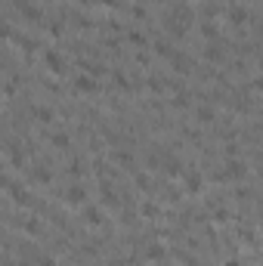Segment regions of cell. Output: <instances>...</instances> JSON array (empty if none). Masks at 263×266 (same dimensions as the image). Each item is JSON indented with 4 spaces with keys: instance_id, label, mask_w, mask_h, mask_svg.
Here are the masks:
<instances>
[{
    "instance_id": "cell-1",
    "label": "cell",
    "mask_w": 263,
    "mask_h": 266,
    "mask_svg": "<svg viewBox=\"0 0 263 266\" xmlns=\"http://www.w3.org/2000/svg\"><path fill=\"white\" fill-rule=\"evenodd\" d=\"M65 204H75V207H81L84 201H87V189L81 186V183H72V186H65Z\"/></svg>"
},
{
    "instance_id": "cell-2",
    "label": "cell",
    "mask_w": 263,
    "mask_h": 266,
    "mask_svg": "<svg viewBox=\"0 0 263 266\" xmlns=\"http://www.w3.org/2000/svg\"><path fill=\"white\" fill-rule=\"evenodd\" d=\"M44 65L50 68L53 75H62L65 72V56H62V53H56V50H47L44 53Z\"/></svg>"
},
{
    "instance_id": "cell-3",
    "label": "cell",
    "mask_w": 263,
    "mask_h": 266,
    "mask_svg": "<svg viewBox=\"0 0 263 266\" xmlns=\"http://www.w3.org/2000/svg\"><path fill=\"white\" fill-rule=\"evenodd\" d=\"M170 68L177 75H189L192 68H195V62L189 59V53H173V56H170Z\"/></svg>"
},
{
    "instance_id": "cell-4",
    "label": "cell",
    "mask_w": 263,
    "mask_h": 266,
    "mask_svg": "<svg viewBox=\"0 0 263 266\" xmlns=\"http://www.w3.org/2000/svg\"><path fill=\"white\" fill-rule=\"evenodd\" d=\"M75 90H78V93H96V90H99V84H96V78H90V75L84 72V75L75 78Z\"/></svg>"
},
{
    "instance_id": "cell-5",
    "label": "cell",
    "mask_w": 263,
    "mask_h": 266,
    "mask_svg": "<svg viewBox=\"0 0 263 266\" xmlns=\"http://www.w3.org/2000/svg\"><path fill=\"white\" fill-rule=\"evenodd\" d=\"M183 186H186V192H201V186H204V180H201V173H195V170H186L183 173Z\"/></svg>"
},
{
    "instance_id": "cell-6",
    "label": "cell",
    "mask_w": 263,
    "mask_h": 266,
    "mask_svg": "<svg viewBox=\"0 0 263 266\" xmlns=\"http://www.w3.org/2000/svg\"><path fill=\"white\" fill-rule=\"evenodd\" d=\"M244 173H248L244 161H235V158H229V161H226V173H223V176H232V180H241Z\"/></svg>"
},
{
    "instance_id": "cell-7",
    "label": "cell",
    "mask_w": 263,
    "mask_h": 266,
    "mask_svg": "<svg viewBox=\"0 0 263 266\" xmlns=\"http://www.w3.org/2000/svg\"><path fill=\"white\" fill-rule=\"evenodd\" d=\"M10 189V198L16 201V204H31V195L22 189V186H7Z\"/></svg>"
},
{
    "instance_id": "cell-8",
    "label": "cell",
    "mask_w": 263,
    "mask_h": 266,
    "mask_svg": "<svg viewBox=\"0 0 263 266\" xmlns=\"http://www.w3.org/2000/svg\"><path fill=\"white\" fill-rule=\"evenodd\" d=\"M204 59L207 62H223V47L220 44H207L204 47Z\"/></svg>"
},
{
    "instance_id": "cell-9",
    "label": "cell",
    "mask_w": 263,
    "mask_h": 266,
    "mask_svg": "<svg viewBox=\"0 0 263 266\" xmlns=\"http://www.w3.org/2000/svg\"><path fill=\"white\" fill-rule=\"evenodd\" d=\"M99 195H102V201L109 204V207H118V195L112 192V186H109V183H99Z\"/></svg>"
},
{
    "instance_id": "cell-10",
    "label": "cell",
    "mask_w": 263,
    "mask_h": 266,
    "mask_svg": "<svg viewBox=\"0 0 263 266\" xmlns=\"http://www.w3.org/2000/svg\"><path fill=\"white\" fill-rule=\"evenodd\" d=\"M164 170H167V176H177V173H183V161L173 158V155H167L164 158Z\"/></svg>"
},
{
    "instance_id": "cell-11",
    "label": "cell",
    "mask_w": 263,
    "mask_h": 266,
    "mask_svg": "<svg viewBox=\"0 0 263 266\" xmlns=\"http://www.w3.org/2000/svg\"><path fill=\"white\" fill-rule=\"evenodd\" d=\"M229 22L232 25H244L248 22V10L244 7H229Z\"/></svg>"
},
{
    "instance_id": "cell-12",
    "label": "cell",
    "mask_w": 263,
    "mask_h": 266,
    "mask_svg": "<svg viewBox=\"0 0 263 266\" xmlns=\"http://www.w3.org/2000/svg\"><path fill=\"white\" fill-rule=\"evenodd\" d=\"M195 118H198L201 124H214V121H217V112L210 109V105H201V109L195 112Z\"/></svg>"
},
{
    "instance_id": "cell-13",
    "label": "cell",
    "mask_w": 263,
    "mask_h": 266,
    "mask_svg": "<svg viewBox=\"0 0 263 266\" xmlns=\"http://www.w3.org/2000/svg\"><path fill=\"white\" fill-rule=\"evenodd\" d=\"M155 53H158V56H164V59H170L177 50L170 47V41H161V38H158V41H155Z\"/></svg>"
},
{
    "instance_id": "cell-14",
    "label": "cell",
    "mask_w": 263,
    "mask_h": 266,
    "mask_svg": "<svg viewBox=\"0 0 263 266\" xmlns=\"http://www.w3.org/2000/svg\"><path fill=\"white\" fill-rule=\"evenodd\" d=\"M112 158H115V161H118V164H121V167H127V170H130V167H133V155H130V152H127V149H118V152H115V155H112Z\"/></svg>"
},
{
    "instance_id": "cell-15",
    "label": "cell",
    "mask_w": 263,
    "mask_h": 266,
    "mask_svg": "<svg viewBox=\"0 0 263 266\" xmlns=\"http://www.w3.org/2000/svg\"><path fill=\"white\" fill-rule=\"evenodd\" d=\"M127 41L136 44V47H146V44H149V38H146V34L139 31V28H130V31H127Z\"/></svg>"
},
{
    "instance_id": "cell-16",
    "label": "cell",
    "mask_w": 263,
    "mask_h": 266,
    "mask_svg": "<svg viewBox=\"0 0 263 266\" xmlns=\"http://www.w3.org/2000/svg\"><path fill=\"white\" fill-rule=\"evenodd\" d=\"M34 180H38L41 186H50V183H53V173H50V167H34Z\"/></svg>"
},
{
    "instance_id": "cell-17",
    "label": "cell",
    "mask_w": 263,
    "mask_h": 266,
    "mask_svg": "<svg viewBox=\"0 0 263 266\" xmlns=\"http://www.w3.org/2000/svg\"><path fill=\"white\" fill-rule=\"evenodd\" d=\"M173 84H167V81H161V78H149V90L152 93H164V90H170Z\"/></svg>"
},
{
    "instance_id": "cell-18",
    "label": "cell",
    "mask_w": 263,
    "mask_h": 266,
    "mask_svg": "<svg viewBox=\"0 0 263 266\" xmlns=\"http://www.w3.org/2000/svg\"><path fill=\"white\" fill-rule=\"evenodd\" d=\"M22 16H25L28 22H41V16H44V13L34 7V4H28V7H22Z\"/></svg>"
},
{
    "instance_id": "cell-19",
    "label": "cell",
    "mask_w": 263,
    "mask_h": 266,
    "mask_svg": "<svg viewBox=\"0 0 263 266\" xmlns=\"http://www.w3.org/2000/svg\"><path fill=\"white\" fill-rule=\"evenodd\" d=\"M84 220L90 223V226H102V214H99L96 207H87V210H84Z\"/></svg>"
},
{
    "instance_id": "cell-20",
    "label": "cell",
    "mask_w": 263,
    "mask_h": 266,
    "mask_svg": "<svg viewBox=\"0 0 263 266\" xmlns=\"http://www.w3.org/2000/svg\"><path fill=\"white\" fill-rule=\"evenodd\" d=\"M201 34H204V41H217V38H220V28L210 25V22H204V25H201Z\"/></svg>"
},
{
    "instance_id": "cell-21",
    "label": "cell",
    "mask_w": 263,
    "mask_h": 266,
    "mask_svg": "<svg viewBox=\"0 0 263 266\" xmlns=\"http://www.w3.org/2000/svg\"><path fill=\"white\" fill-rule=\"evenodd\" d=\"M112 81H115L118 90H130V81H127V75H124V72H112Z\"/></svg>"
},
{
    "instance_id": "cell-22",
    "label": "cell",
    "mask_w": 263,
    "mask_h": 266,
    "mask_svg": "<svg viewBox=\"0 0 263 266\" xmlns=\"http://www.w3.org/2000/svg\"><path fill=\"white\" fill-rule=\"evenodd\" d=\"M189 102H192V93H186V90H177V96H173V105H177V109H186Z\"/></svg>"
},
{
    "instance_id": "cell-23",
    "label": "cell",
    "mask_w": 263,
    "mask_h": 266,
    "mask_svg": "<svg viewBox=\"0 0 263 266\" xmlns=\"http://www.w3.org/2000/svg\"><path fill=\"white\" fill-rule=\"evenodd\" d=\"M164 257H167V251H164L161 244H152V247H149V260H155V263H161Z\"/></svg>"
},
{
    "instance_id": "cell-24",
    "label": "cell",
    "mask_w": 263,
    "mask_h": 266,
    "mask_svg": "<svg viewBox=\"0 0 263 266\" xmlns=\"http://www.w3.org/2000/svg\"><path fill=\"white\" fill-rule=\"evenodd\" d=\"M34 118L44 121V124H50V121H53V112L47 109V105H41V109H34Z\"/></svg>"
},
{
    "instance_id": "cell-25",
    "label": "cell",
    "mask_w": 263,
    "mask_h": 266,
    "mask_svg": "<svg viewBox=\"0 0 263 266\" xmlns=\"http://www.w3.org/2000/svg\"><path fill=\"white\" fill-rule=\"evenodd\" d=\"M143 217H146V220H155V217H158V204H155V201H146V204H143Z\"/></svg>"
},
{
    "instance_id": "cell-26",
    "label": "cell",
    "mask_w": 263,
    "mask_h": 266,
    "mask_svg": "<svg viewBox=\"0 0 263 266\" xmlns=\"http://www.w3.org/2000/svg\"><path fill=\"white\" fill-rule=\"evenodd\" d=\"M50 143L56 146V149H68V136H65V133H53V136H50Z\"/></svg>"
},
{
    "instance_id": "cell-27",
    "label": "cell",
    "mask_w": 263,
    "mask_h": 266,
    "mask_svg": "<svg viewBox=\"0 0 263 266\" xmlns=\"http://www.w3.org/2000/svg\"><path fill=\"white\" fill-rule=\"evenodd\" d=\"M25 232L38 238V235H41V223H38V220H25Z\"/></svg>"
},
{
    "instance_id": "cell-28",
    "label": "cell",
    "mask_w": 263,
    "mask_h": 266,
    "mask_svg": "<svg viewBox=\"0 0 263 266\" xmlns=\"http://www.w3.org/2000/svg\"><path fill=\"white\" fill-rule=\"evenodd\" d=\"M136 186L143 189V192H149V189H152V180H149V173H136Z\"/></svg>"
},
{
    "instance_id": "cell-29",
    "label": "cell",
    "mask_w": 263,
    "mask_h": 266,
    "mask_svg": "<svg viewBox=\"0 0 263 266\" xmlns=\"http://www.w3.org/2000/svg\"><path fill=\"white\" fill-rule=\"evenodd\" d=\"M7 38H16V31H13L7 22H0V41H7Z\"/></svg>"
},
{
    "instance_id": "cell-30",
    "label": "cell",
    "mask_w": 263,
    "mask_h": 266,
    "mask_svg": "<svg viewBox=\"0 0 263 266\" xmlns=\"http://www.w3.org/2000/svg\"><path fill=\"white\" fill-rule=\"evenodd\" d=\"M68 173H72V176H81V173H84V161H72V164H68Z\"/></svg>"
},
{
    "instance_id": "cell-31",
    "label": "cell",
    "mask_w": 263,
    "mask_h": 266,
    "mask_svg": "<svg viewBox=\"0 0 263 266\" xmlns=\"http://www.w3.org/2000/svg\"><path fill=\"white\" fill-rule=\"evenodd\" d=\"M38 266H56V263H53V257H38Z\"/></svg>"
},
{
    "instance_id": "cell-32",
    "label": "cell",
    "mask_w": 263,
    "mask_h": 266,
    "mask_svg": "<svg viewBox=\"0 0 263 266\" xmlns=\"http://www.w3.org/2000/svg\"><path fill=\"white\" fill-rule=\"evenodd\" d=\"M223 266H241V260H226Z\"/></svg>"
},
{
    "instance_id": "cell-33",
    "label": "cell",
    "mask_w": 263,
    "mask_h": 266,
    "mask_svg": "<svg viewBox=\"0 0 263 266\" xmlns=\"http://www.w3.org/2000/svg\"><path fill=\"white\" fill-rule=\"evenodd\" d=\"M0 186H10V183H7V173H4V170H0Z\"/></svg>"
},
{
    "instance_id": "cell-34",
    "label": "cell",
    "mask_w": 263,
    "mask_h": 266,
    "mask_svg": "<svg viewBox=\"0 0 263 266\" xmlns=\"http://www.w3.org/2000/svg\"><path fill=\"white\" fill-rule=\"evenodd\" d=\"M81 4H93V0H81Z\"/></svg>"
},
{
    "instance_id": "cell-35",
    "label": "cell",
    "mask_w": 263,
    "mask_h": 266,
    "mask_svg": "<svg viewBox=\"0 0 263 266\" xmlns=\"http://www.w3.org/2000/svg\"><path fill=\"white\" fill-rule=\"evenodd\" d=\"M0 127H4V118H0Z\"/></svg>"
}]
</instances>
